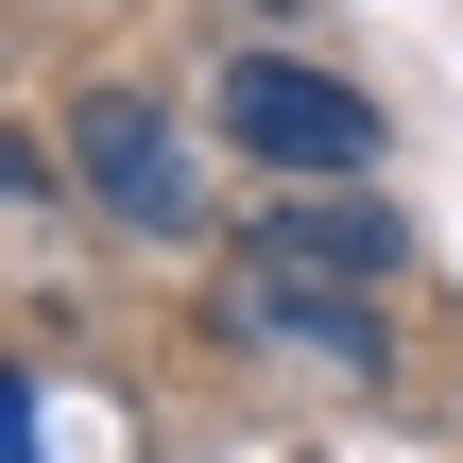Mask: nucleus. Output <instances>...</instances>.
<instances>
[{
    "label": "nucleus",
    "mask_w": 463,
    "mask_h": 463,
    "mask_svg": "<svg viewBox=\"0 0 463 463\" xmlns=\"http://www.w3.org/2000/svg\"><path fill=\"white\" fill-rule=\"evenodd\" d=\"M223 137H241L258 172H292V189H361V172H378V103H361L344 69H309V52H258V34H241V69H223Z\"/></svg>",
    "instance_id": "f257e3e1"
},
{
    "label": "nucleus",
    "mask_w": 463,
    "mask_h": 463,
    "mask_svg": "<svg viewBox=\"0 0 463 463\" xmlns=\"http://www.w3.org/2000/svg\"><path fill=\"white\" fill-rule=\"evenodd\" d=\"M69 155H86V189H103L137 241H189V137H172L137 86H86V103H69Z\"/></svg>",
    "instance_id": "f03ea898"
},
{
    "label": "nucleus",
    "mask_w": 463,
    "mask_h": 463,
    "mask_svg": "<svg viewBox=\"0 0 463 463\" xmlns=\"http://www.w3.org/2000/svg\"><path fill=\"white\" fill-rule=\"evenodd\" d=\"M258 258H275V275H309V292H395V258H412V241H395L378 206H292V223H258Z\"/></svg>",
    "instance_id": "7ed1b4c3"
},
{
    "label": "nucleus",
    "mask_w": 463,
    "mask_h": 463,
    "mask_svg": "<svg viewBox=\"0 0 463 463\" xmlns=\"http://www.w3.org/2000/svg\"><path fill=\"white\" fill-rule=\"evenodd\" d=\"M241 326H258V344H309V361H344V378H378V309H361V292H309V275H275V258L241 275Z\"/></svg>",
    "instance_id": "20e7f679"
}]
</instances>
